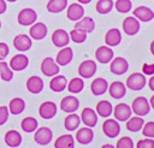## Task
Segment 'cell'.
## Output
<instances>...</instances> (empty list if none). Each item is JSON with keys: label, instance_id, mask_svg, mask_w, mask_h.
Returning a JSON list of instances; mask_svg holds the SVG:
<instances>
[{"label": "cell", "instance_id": "obj_2", "mask_svg": "<svg viewBox=\"0 0 154 148\" xmlns=\"http://www.w3.org/2000/svg\"><path fill=\"white\" fill-rule=\"evenodd\" d=\"M146 84H147L146 76L140 72H134L126 78V88H129L130 90H134V91L143 89Z\"/></svg>", "mask_w": 154, "mask_h": 148}, {"label": "cell", "instance_id": "obj_26", "mask_svg": "<svg viewBox=\"0 0 154 148\" xmlns=\"http://www.w3.org/2000/svg\"><path fill=\"white\" fill-rule=\"evenodd\" d=\"M105 42L108 47H114V46H118L120 42H122V34H120V30L117 29V28H112L109 29L106 35H105Z\"/></svg>", "mask_w": 154, "mask_h": 148}, {"label": "cell", "instance_id": "obj_35", "mask_svg": "<svg viewBox=\"0 0 154 148\" xmlns=\"http://www.w3.org/2000/svg\"><path fill=\"white\" fill-rule=\"evenodd\" d=\"M67 7V0H49L47 2V11L51 13H59Z\"/></svg>", "mask_w": 154, "mask_h": 148}, {"label": "cell", "instance_id": "obj_4", "mask_svg": "<svg viewBox=\"0 0 154 148\" xmlns=\"http://www.w3.org/2000/svg\"><path fill=\"white\" fill-rule=\"evenodd\" d=\"M37 19V13L35 12L34 8L26 7L20 10V12L17 16V20L20 25L23 26H28V25H32Z\"/></svg>", "mask_w": 154, "mask_h": 148}, {"label": "cell", "instance_id": "obj_52", "mask_svg": "<svg viewBox=\"0 0 154 148\" xmlns=\"http://www.w3.org/2000/svg\"><path fill=\"white\" fill-rule=\"evenodd\" d=\"M101 148H116V147H114V146H112L111 143H105V144H103Z\"/></svg>", "mask_w": 154, "mask_h": 148}, {"label": "cell", "instance_id": "obj_6", "mask_svg": "<svg viewBox=\"0 0 154 148\" xmlns=\"http://www.w3.org/2000/svg\"><path fill=\"white\" fill-rule=\"evenodd\" d=\"M41 71L47 77H54L59 73V65L51 57H47L41 63Z\"/></svg>", "mask_w": 154, "mask_h": 148}, {"label": "cell", "instance_id": "obj_19", "mask_svg": "<svg viewBox=\"0 0 154 148\" xmlns=\"http://www.w3.org/2000/svg\"><path fill=\"white\" fill-rule=\"evenodd\" d=\"M113 51L111 47L108 46H100L96 51H95V58L99 63L101 64H108L111 63V60L113 59Z\"/></svg>", "mask_w": 154, "mask_h": 148}, {"label": "cell", "instance_id": "obj_9", "mask_svg": "<svg viewBox=\"0 0 154 148\" xmlns=\"http://www.w3.org/2000/svg\"><path fill=\"white\" fill-rule=\"evenodd\" d=\"M52 42L55 47H59V48L66 47L70 42V35L64 29H57L52 34Z\"/></svg>", "mask_w": 154, "mask_h": 148}, {"label": "cell", "instance_id": "obj_46", "mask_svg": "<svg viewBox=\"0 0 154 148\" xmlns=\"http://www.w3.org/2000/svg\"><path fill=\"white\" fill-rule=\"evenodd\" d=\"M142 73L144 76H153L154 75V64L153 63H146L142 66Z\"/></svg>", "mask_w": 154, "mask_h": 148}, {"label": "cell", "instance_id": "obj_36", "mask_svg": "<svg viewBox=\"0 0 154 148\" xmlns=\"http://www.w3.org/2000/svg\"><path fill=\"white\" fill-rule=\"evenodd\" d=\"M67 90L69 93H72V94H78L83 90L84 88V81L82 77H75L72 78L70 82H67Z\"/></svg>", "mask_w": 154, "mask_h": 148}, {"label": "cell", "instance_id": "obj_53", "mask_svg": "<svg viewBox=\"0 0 154 148\" xmlns=\"http://www.w3.org/2000/svg\"><path fill=\"white\" fill-rule=\"evenodd\" d=\"M150 53L154 55V40H153L152 43H150Z\"/></svg>", "mask_w": 154, "mask_h": 148}, {"label": "cell", "instance_id": "obj_45", "mask_svg": "<svg viewBox=\"0 0 154 148\" xmlns=\"http://www.w3.org/2000/svg\"><path fill=\"white\" fill-rule=\"evenodd\" d=\"M8 114H10L8 107H6V106H0V126L4 125V124L7 122Z\"/></svg>", "mask_w": 154, "mask_h": 148}, {"label": "cell", "instance_id": "obj_15", "mask_svg": "<svg viewBox=\"0 0 154 148\" xmlns=\"http://www.w3.org/2000/svg\"><path fill=\"white\" fill-rule=\"evenodd\" d=\"M79 117L82 123L88 128H94L97 124V113L90 107H84Z\"/></svg>", "mask_w": 154, "mask_h": 148}, {"label": "cell", "instance_id": "obj_54", "mask_svg": "<svg viewBox=\"0 0 154 148\" xmlns=\"http://www.w3.org/2000/svg\"><path fill=\"white\" fill-rule=\"evenodd\" d=\"M5 1H8V2H14V1H17V0H5Z\"/></svg>", "mask_w": 154, "mask_h": 148}, {"label": "cell", "instance_id": "obj_13", "mask_svg": "<svg viewBox=\"0 0 154 148\" xmlns=\"http://www.w3.org/2000/svg\"><path fill=\"white\" fill-rule=\"evenodd\" d=\"M29 65V58L25 54H16L11 58L8 66L12 71H23Z\"/></svg>", "mask_w": 154, "mask_h": 148}, {"label": "cell", "instance_id": "obj_18", "mask_svg": "<svg viewBox=\"0 0 154 148\" xmlns=\"http://www.w3.org/2000/svg\"><path fill=\"white\" fill-rule=\"evenodd\" d=\"M72 59H73V51H72L71 47L66 46V47H63L58 52L57 58H55V63L59 66H66L71 63Z\"/></svg>", "mask_w": 154, "mask_h": 148}, {"label": "cell", "instance_id": "obj_48", "mask_svg": "<svg viewBox=\"0 0 154 148\" xmlns=\"http://www.w3.org/2000/svg\"><path fill=\"white\" fill-rule=\"evenodd\" d=\"M6 8H7V5H6V1H5V0H0V14H2V13H5V11H6Z\"/></svg>", "mask_w": 154, "mask_h": 148}, {"label": "cell", "instance_id": "obj_24", "mask_svg": "<svg viewBox=\"0 0 154 148\" xmlns=\"http://www.w3.org/2000/svg\"><path fill=\"white\" fill-rule=\"evenodd\" d=\"M108 93L113 99H122L126 93V85L120 81H114L108 85Z\"/></svg>", "mask_w": 154, "mask_h": 148}, {"label": "cell", "instance_id": "obj_1", "mask_svg": "<svg viewBox=\"0 0 154 148\" xmlns=\"http://www.w3.org/2000/svg\"><path fill=\"white\" fill-rule=\"evenodd\" d=\"M131 111L138 117L147 116L150 111V105L148 99L144 96H137L131 103Z\"/></svg>", "mask_w": 154, "mask_h": 148}, {"label": "cell", "instance_id": "obj_8", "mask_svg": "<svg viewBox=\"0 0 154 148\" xmlns=\"http://www.w3.org/2000/svg\"><path fill=\"white\" fill-rule=\"evenodd\" d=\"M102 131L103 134L109 137V138H114L119 135L120 132V124L118 120L116 119H111V118H107L103 124H102Z\"/></svg>", "mask_w": 154, "mask_h": 148}, {"label": "cell", "instance_id": "obj_29", "mask_svg": "<svg viewBox=\"0 0 154 148\" xmlns=\"http://www.w3.org/2000/svg\"><path fill=\"white\" fill-rule=\"evenodd\" d=\"M5 143L12 148L18 147L22 143V135L16 130H8L5 134Z\"/></svg>", "mask_w": 154, "mask_h": 148}, {"label": "cell", "instance_id": "obj_12", "mask_svg": "<svg viewBox=\"0 0 154 148\" xmlns=\"http://www.w3.org/2000/svg\"><path fill=\"white\" fill-rule=\"evenodd\" d=\"M32 40L25 34H19L13 39V47L19 52H26L31 48Z\"/></svg>", "mask_w": 154, "mask_h": 148}, {"label": "cell", "instance_id": "obj_30", "mask_svg": "<svg viewBox=\"0 0 154 148\" xmlns=\"http://www.w3.org/2000/svg\"><path fill=\"white\" fill-rule=\"evenodd\" d=\"M73 147H75V138L71 134L61 135L54 141V148H73Z\"/></svg>", "mask_w": 154, "mask_h": 148}, {"label": "cell", "instance_id": "obj_40", "mask_svg": "<svg viewBox=\"0 0 154 148\" xmlns=\"http://www.w3.org/2000/svg\"><path fill=\"white\" fill-rule=\"evenodd\" d=\"M69 35L70 40H72V42L75 43H83L87 40V32L81 29H73L69 32Z\"/></svg>", "mask_w": 154, "mask_h": 148}, {"label": "cell", "instance_id": "obj_21", "mask_svg": "<svg viewBox=\"0 0 154 148\" xmlns=\"http://www.w3.org/2000/svg\"><path fill=\"white\" fill-rule=\"evenodd\" d=\"M132 14L140 22H150L154 18V12L147 6H138L132 11Z\"/></svg>", "mask_w": 154, "mask_h": 148}, {"label": "cell", "instance_id": "obj_25", "mask_svg": "<svg viewBox=\"0 0 154 148\" xmlns=\"http://www.w3.org/2000/svg\"><path fill=\"white\" fill-rule=\"evenodd\" d=\"M94 138V131L91 128H81L76 132V141L79 142L81 144H89Z\"/></svg>", "mask_w": 154, "mask_h": 148}, {"label": "cell", "instance_id": "obj_44", "mask_svg": "<svg viewBox=\"0 0 154 148\" xmlns=\"http://www.w3.org/2000/svg\"><path fill=\"white\" fill-rule=\"evenodd\" d=\"M136 148H154V140L148 137L140 140L136 144Z\"/></svg>", "mask_w": 154, "mask_h": 148}, {"label": "cell", "instance_id": "obj_5", "mask_svg": "<svg viewBox=\"0 0 154 148\" xmlns=\"http://www.w3.org/2000/svg\"><path fill=\"white\" fill-rule=\"evenodd\" d=\"M129 69V63L125 58L123 57H117V58H113L111 60V64H109V70L112 73L117 75V76H122L124 73H126Z\"/></svg>", "mask_w": 154, "mask_h": 148}, {"label": "cell", "instance_id": "obj_14", "mask_svg": "<svg viewBox=\"0 0 154 148\" xmlns=\"http://www.w3.org/2000/svg\"><path fill=\"white\" fill-rule=\"evenodd\" d=\"M131 107L124 102H120L118 103L114 108H113V114H114V118L118 122H126L130 117H131Z\"/></svg>", "mask_w": 154, "mask_h": 148}, {"label": "cell", "instance_id": "obj_51", "mask_svg": "<svg viewBox=\"0 0 154 148\" xmlns=\"http://www.w3.org/2000/svg\"><path fill=\"white\" fill-rule=\"evenodd\" d=\"M78 1V4H81V5H85V4H89L91 0H77Z\"/></svg>", "mask_w": 154, "mask_h": 148}, {"label": "cell", "instance_id": "obj_10", "mask_svg": "<svg viewBox=\"0 0 154 148\" xmlns=\"http://www.w3.org/2000/svg\"><path fill=\"white\" fill-rule=\"evenodd\" d=\"M140 20L136 19L134 16L126 17L123 20V31L129 35V36H134L140 31Z\"/></svg>", "mask_w": 154, "mask_h": 148}, {"label": "cell", "instance_id": "obj_3", "mask_svg": "<svg viewBox=\"0 0 154 148\" xmlns=\"http://www.w3.org/2000/svg\"><path fill=\"white\" fill-rule=\"evenodd\" d=\"M53 140V131L47 126L37 128L34 134V141L40 146H47Z\"/></svg>", "mask_w": 154, "mask_h": 148}, {"label": "cell", "instance_id": "obj_16", "mask_svg": "<svg viewBox=\"0 0 154 148\" xmlns=\"http://www.w3.org/2000/svg\"><path fill=\"white\" fill-rule=\"evenodd\" d=\"M78 107H79V101L73 95H67L63 97L60 102V108L63 109V112L66 113H75L78 109Z\"/></svg>", "mask_w": 154, "mask_h": 148}, {"label": "cell", "instance_id": "obj_11", "mask_svg": "<svg viewBox=\"0 0 154 148\" xmlns=\"http://www.w3.org/2000/svg\"><path fill=\"white\" fill-rule=\"evenodd\" d=\"M47 32H48L47 25L41 22L34 23L29 29V35H30L31 40H37V41L43 40L47 36Z\"/></svg>", "mask_w": 154, "mask_h": 148}, {"label": "cell", "instance_id": "obj_39", "mask_svg": "<svg viewBox=\"0 0 154 148\" xmlns=\"http://www.w3.org/2000/svg\"><path fill=\"white\" fill-rule=\"evenodd\" d=\"M0 78L5 82H10L13 78V71L6 61H0Z\"/></svg>", "mask_w": 154, "mask_h": 148}, {"label": "cell", "instance_id": "obj_33", "mask_svg": "<svg viewBox=\"0 0 154 148\" xmlns=\"http://www.w3.org/2000/svg\"><path fill=\"white\" fill-rule=\"evenodd\" d=\"M143 125H144V120L142 117H138V116L130 117L126 120V129L131 132H137V131L142 130Z\"/></svg>", "mask_w": 154, "mask_h": 148}, {"label": "cell", "instance_id": "obj_20", "mask_svg": "<svg viewBox=\"0 0 154 148\" xmlns=\"http://www.w3.org/2000/svg\"><path fill=\"white\" fill-rule=\"evenodd\" d=\"M84 16V7L78 4V2H73L71 5L67 6V10H66V17L72 20V22H77L82 17Z\"/></svg>", "mask_w": 154, "mask_h": 148}, {"label": "cell", "instance_id": "obj_49", "mask_svg": "<svg viewBox=\"0 0 154 148\" xmlns=\"http://www.w3.org/2000/svg\"><path fill=\"white\" fill-rule=\"evenodd\" d=\"M147 84L149 85V89H150L152 91H154V75L150 76V78H149V81L147 82Z\"/></svg>", "mask_w": 154, "mask_h": 148}, {"label": "cell", "instance_id": "obj_47", "mask_svg": "<svg viewBox=\"0 0 154 148\" xmlns=\"http://www.w3.org/2000/svg\"><path fill=\"white\" fill-rule=\"evenodd\" d=\"M10 48L5 42H0V61L5 60V58L8 55Z\"/></svg>", "mask_w": 154, "mask_h": 148}, {"label": "cell", "instance_id": "obj_55", "mask_svg": "<svg viewBox=\"0 0 154 148\" xmlns=\"http://www.w3.org/2000/svg\"><path fill=\"white\" fill-rule=\"evenodd\" d=\"M0 29H1V22H0Z\"/></svg>", "mask_w": 154, "mask_h": 148}, {"label": "cell", "instance_id": "obj_17", "mask_svg": "<svg viewBox=\"0 0 154 148\" xmlns=\"http://www.w3.org/2000/svg\"><path fill=\"white\" fill-rule=\"evenodd\" d=\"M58 107L53 101H45L38 107V114L43 119H52L57 114Z\"/></svg>", "mask_w": 154, "mask_h": 148}, {"label": "cell", "instance_id": "obj_28", "mask_svg": "<svg viewBox=\"0 0 154 148\" xmlns=\"http://www.w3.org/2000/svg\"><path fill=\"white\" fill-rule=\"evenodd\" d=\"M79 124H81V117L76 113H67L66 118L64 119V126L67 131L77 130Z\"/></svg>", "mask_w": 154, "mask_h": 148}, {"label": "cell", "instance_id": "obj_41", "mask_svg": "<svg viewBox=\"0 0 154 148\" xmlns=\"http://www.w3.org/2000/svg\"><path fill=\"white\" fill-rule=\"evenodd\" d=\"M114 7L119 13H128L132 7V2L131 0H117L114 2Z\"/></svg>", "mask_w": 154, "mask_h": 148}, {"label": "cell", "instance_id": "obj_31", "mask_svg": "<svg viewBox=\"0 0 154 148\" xmlns=\"http://www.w3.org/2000/svg\"><path fill=\"white\" fill-rule=\"evenodd\" d=\"M75 29H81V30L85 31L87 34L91 32L95 29V22H94V19L91 17H82L79 20L76 22Z\"/></svg>", "mask_w": 154, "mask_h": 148}, {"label": "cell", "instance_id": "obj_43", "mask_svg": "<svg viewBox=\"0 0 154 148\" xmlns=\"http://www.w3.org/2000/svg\"><path fill=\"white\" fill-rule=\"evenodd\" d=\"M142 134L144 137L154 138V122H147L144 123L142 128Z\"/></svg>", "mask_w": 154, "mask_h": 148}, {"label": "cell", "instance_id": "obj_32", "mask_svg": "<svg viewBox=\"0 0 154 148\" xmlns=\"http://www.w3.org/2000/svg\"><path fill=\"white\" fill-rule=\"evenodd\" d=\"M96 113L100 117L108 118L113 113V106H112V103L108 102L107 100H102V101L97 102V105H96Z\"/></svg>", "mask_w": 154, "mask_h": 148}, {"label": "cell", "instance_id": "obj_7", "mask_svg": "<svg viewBox=\"0 0 154 148\" xmlns=\"http://www.w3.org/2000/svg\"><path fill=\"white\" fill-rule=\"evenodd\" d=\"M97 66L94 60H84L78 66V75L82 78H91L96 73Z\"/></svg>", "mask_w": 154, "mask_h": 148}, {"label": "cell", "instance_id": "obj_37", "mask_svg": "<svg viewBox=\"0 0 154 148\" xmlns=\"http://www.w3.org/2000/svg\"><path fill=\"white\" fill-rule=\"evenodd\" d=\"M20 128L25 132H34L38 128V122L34 117H25L20 123Z\"/></svg>", "mask_w": 154, "mask_h": 148}, {"label": "cell", "instance_id": "obj_42", "mask_svg": "<svg viewBox=\"0 0 154 148\" xmlns=\"http://www.w3.org/2000/svg\"><path fill=\"white\" fill-rule=\"evenodd\" d=\"M134 141L129 136H123L117 141L116 148H134Z\"/></svg>", "mask_w": 154, "mask_h": 148}, {"label": "cell", "instance_id": "obj_50", "mask_svg": "<svg viewBox=\"0 0 154 148\" xmlns=\"http://www.w3.org/2000/svg\"><path fill=\"white\" fill-rule=\"evenodd\" d=\"M149 105H150V108L154 109V94L152 95V97H150V100H149Z\"/></svg>", "mask_w": 154, "mask_h": 148}, {"label": "cell", "instance_id": "obj_23", "mask_svg": "<svg viewBox=\"0 0 154 148\" xmlns=\"http://www.w3.org/2000/svg\"><path fill=\"white\" fill-rule=\"evenodd\" d=\"M90 90H91V93H93L95 96L102 95V94H105V93L108 90V82H107L105 78L97 77V78H95V79L91 82V84H90Z\"/></svg>", "mask_w": 154, "mask_h": 148}, {"label": "cell", "instance_id": "obj_34", "mask_svg": "<svg viewBox=\"0 0 154 148\" xmlns=\"http://www.w3.org/2000/svg\"><path fill=\"white\" fill-rule=\"evenodd\" d=\"M25 108V102L22 97H13L8 103V111L12 114H20Z\"/></svg>", "mask_w": 154, "mask_h": 148}, {"label": "cell", "instance_id": "obj_22", "mask_svg": "<svg viewBox=\"0 0 154 148\" xmlns=\"http://www.w3.org/2000/svg\"><path fill=\"white\" fill-rule=\"evenodd\" d=\"M26 89L31 94H38L43 90V81L38 76H31L26 79Z\"/></svg>", "mask_w": 154, "mask_h": 148}, {"label": "cell", "instance_id": "obj_27", "mask_svg": "<svg viewBox=\"0 0 154 148\" xmlns=\"http://www.w3.org/2000/svg\"><path fill=\"white\" fill-rule=\"evenodd\" d=\"M67 87V79L65 76L63 75H57L54 77H52L51 82H49V88L51 90H53L54 93H60L64 91V89Z\"/></svg>", "mask_w": 154, "mask_h": 148}, {"label": "cell", "instance_id": "obj_38", "mask_svg": "<svg viewBox=\"0 0 154 148\" xmlns=\"http://www.w3.org/2000/svg\"><path fill=\"white\" fill-rule=\"evenodd\" d=\"M114 7V2L113 0H97L96 2V12L100 14H107L112 11V8Z\"/></svg>", "mask_w": 154, "mask_h": 148}]
</instances>
